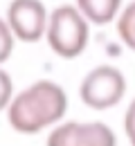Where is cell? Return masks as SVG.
<instances>
[{"label":"cell","instance_id":"2","mask_svg":"<svg viewBox=\"0 0 135 146\" xmlns=\"http://www.w3.org/2000/svg\"><path fill=\"white\" fill-rule=\"evenodd\" d=\"M45 38L50 50L61 58H77L83 54L90 40V23L83 18L74 5H61L57 7L50 18Z\"/></svg>","mask_w":135,"mask_h":146},{"label":"cell","instance_id":"8","mask_svg":"<svg viewBox=\"0 0 135 146\" xmlns=\"http://www.w3.org/2000/svg\"><path fill=\"white\" fill-rule=\"evenodd\" d=\"M14 40H16V36H14L11 27L7 25L5 18H0V63H5L11 56V52H14Z\"/></svg>","mask_w":135,"mask_h":146},{"label":"cell","instance_id":"10","mask_svg":"<svg viewBox=\"0 0 135 146\" xmlns=\"http://www.w3.org/2000/svg\"><path fill=\"white\" fill-rule=\"evenodd\" d=\"M124 133H126L131 146H135V99L131 101V106L124 112Z\"/></svg>","mask_w":135,"mask_h":146},{"label":"cell","instance_id":"1","mask_svg":"<svg viewBox=\"0 0 135 146\" xmlns=\"http://www.w3.org/2000/svg\"><path fill=\"white\" fill-rule=\"evenodd\" d=\"M65 110H68L65 90L50 79H41L27 86L23 92L14 94L7 108V121L16 133L36 135L43 128L57 126L63 119Z\"/></svg>","mask_w":135,"mask_h":146},{"label":"cell","instance_id":"5","mask_svg":"<svg viewBox=\"0 0 135 146\" xmlns=\"http://www.w3.org/2000/svg\"><path fill=\"white\" fill-rule=\"evenodd\" d=\"M47 9L41 0H11L7 7V25L23 43H36L47 29Z\"/></svg>","mask_w":135,"mask_h":146},{"label":"cell","instance_id":"6","mask_svg":"<svg viewBox=\"0 0 135 146\" xmlns=\"http://www.w3.org/2000/svg\"><path fill=\"white\" fill-rule=\"evenodd\" d=\"M79 11L83 14V18L92 25H108L117 20L122 11V0H77Z\"/></svg>","mask_w":135,"mask_h":146},{"label":"cell","instance_id":"7","mask_svg":"<svg viewBox=\"0 0 135 146\" xmlns=\"http://www.w3.org/2000/svg\"><path fill=\"white\" fill-rule=\"evenodd\" d=\"M117 34H119V40L128 50L135 52V0L119 11V16H117Z\"/></svg>","mask_w":135,"mask_h":146},{"label":"cell","instance_id":"9","mask_svg":"<svg viewBox=\"0 0 135 146\" xmlns=\"http://www.w3.org/2000/svg\"><path fill=\"white\" fill-rule=\"evenodd\" d=\"M11 99H14V81H11L9 74L0 68V112L5 108H9Z\"/></svg>","mask_w":135,"mask_h":146},{"label":"cell","instance_id":"4","mask_svg":"<svg viewBox=\"0 0 135 146\" xmlns=\"http://www.w3.org/2000/svg\"><path fill=\"white\" fill-rule=\"evenodd\" d=\"M45 146H117V135L104 121H59Z\"/></svg>","mask_w":135,"mask_h":146},{"label":"cell","instance_id":"3","mask_svg":"<svg viewBox=\"0 0 135 146\" xmlns=\"http://www.w3.org/2000/svg\"><path fill=\"white\" fill-rule=\"evenodd\" d=\"M126 94V76L113 65H97L83 76L79 86L81 101L92 110H108Z\"/></svg>","mask_w":135,"mask_h":146}]
</instances>
